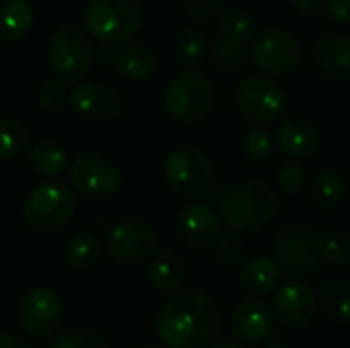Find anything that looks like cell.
I'll list each match as a JSON object with an SVG mask.
<instances>
[{"label":"cell","instance_id":"ffe728a7","mask_svg":"<svg viewBox=\"0 0 350 348\" xmlns=\"http://www.w3.org/2000/svg\"><path fill=\"white\" fill-rule=\"evenodd\" d=\"M146 279L156 291L172 293V291L180 289V285L187 279L185 260L174 250H158L148 263Z\"/></svg>","mask_w":350,"mask_h":348},{"label":"cell","instance_id":"44dd1931","mask_svg":"<svg viewBox=\"0 0 350 348\" xmlns=\"http://www.w3.org/2000/svg\"><path fill=\"white\" fill-rule=\"evenodd\" d=\"M113 68L127 80L144 82L154 76L158 68V57L152 47L144 43H129L111 55Z\"/></svg>","mask_w":350,"mask_h":348},{"label":"cell","instance_id":"7c38bea8","mask_svg":"<svg viewBox=\"0 0 350 348\" xmlns=\"http://www.w3.org/2000/svg\"><path fill=\"white\" fill-rule=\"evenodd\" d=\"M16 318L27 334L35 338H49L64 322V302L49 287L29 289L16 306Z\"/></svg>","mask_w":350,"mask_h":348},{"label":"cell","instance_id":"b9f144b4","mask_svg":"<svg viewBox=\"0 0 350 348\" xmlns=\"http://www.w3.org/2000/svg\"><path fill=\"white\" fill-rule=\"evenodd\" d=\"M207 348H246L244 345L236 343V340H221V343H215V345H209Z\"/></svg>","mask_w":350,"mask_h":348},{"label":"cell","instance_id":"8fae6325","mask_svg":"<svg viewBox=\"0 0 350 348\" xmlns=\"http://www.w3.org/2000/svg\"><path fill=\"white\" fill-rule=\"evenodd\" d=\"M240 115L250 123H273L283 117L287 109V96L283 88L267 76L244 78L234 92Z\"/></svg>","mask_w":350,"mask_h":348},{"label":"cell","instance_id":"30bf717a","mask_svg":"<svg viewBox=\"0 0 350 348\" xmlns=\"http://www.w3.org/2000/svg\"><path fill=\"white\" fill-rule=\"evenodd\" d=\"M273 260L289 275L316 273L322 258L318 252V232L308 226H287L273 238Z\"/></svg>","mask_w":350,"mask_h":348},{"label":"cell","instance_id":"ab89813d","mask_svg":"<svg viewBox=\"0 0 350 348\" xmlns=\"http://www.w3.org/2000/svg\"><path fill=\"white\" fill-rule=\"evenodd\" d=\"M291 2L295 4L297 10H301L306 14H316L328 6V0H291Z\"/></svg>","mask_w":350,"mask_h":348},{"label":"cell","instance_id":"4fadbf2b","mask_svg":"<svg viewBox=\"0 0 350 348\" xmlns=\"http://www.w3.org/2000/svg\"><path fill=\"white\" fill-rule=\"evenodd\" d=\"M250 57L262 72L289 74L301 64V45L285 29H267L254 37Z\"/></svg>","mask_w":350,"mask_h":348},{"label":"cell","instance_id":"8d00e7d4","mask_svg":"<svg viewBox=\"0 0 350 348\" xmlns=\"http://www.w3.org/2000/svg\"><path fill=\"white\" fill-rule=\"evenodd\" d=\"M226 0H183L187 16L195 23H209L219 14Z\"/></svg>","mask_w":350,"mask_h":348},{"label":"cell","instance_id":"6da1fadb","mask_svg":"<svg viewBox=\"0 0 350 348\" xmlns=\"http://www.w3.org/2000/svg\"><path fill=\"white\" fill-rule=\"evenodd\" d=\"M156 334L168 348L209 347L219 334L224 318L217 302L199 289L178 291L156 314Z\"/></svg>","mask_w":350,"mask_h":348},{"label":"cell","instance_id":"f546056e","mask_svg":"<svg viewBox=\"0 0 350 348\" xmlns=\"http://www.w3.org/2000/svg\"><path fill=\"white\" fill-rule=\"evenodd\" d=\"M318 252L322 263L330 267L350 265V234L345 230H324L318 234Z\"/></svg>","mask_w":350,"mask_h":348},{"label":"cell","instance_id":"e0dca14e","mask_svg":"<svg viewBox=\"0 0 350 348\" xmlns=\"http://www.w3.org/2000/svg\"><path fill=\"white\" fill-rule=\"evenodd\" d=\"M273 330V312L258 297L238 302L232 312V334L240 345H258Z\"/></svg>","mask_w":350,"mask_h":348},{"label":"cell","instance_id":"1f68e13d","mask_svg":"<svg viewBox=\"0 0 350 348\" xmlns=\"http://www.w3.org/2000/svg\"><path fill=\"white\" fill-rule=\"evenodd\" d=\"M242 152L246 156L248 162L252 164H267L273 160L275 156V142H273V135L258 127V129H252L246 133L244 137V144H242Z\"/></svg>","mask_w":350,"mask_h":348},{"label":"cell","instance_id":"9c48e42d","mask_svg":"<svg viewBox=\"0 0 350 348\" xmlns=\"http://www.w3.org/2000/svg\"><path fill=\"white\" fill-rule=\"evenodd\" d=\"M70 189L90 201H107L123 187L121 170L113 160L96 152H84L68 168Z\"/></svg>","mask_w":350,"mask_h":348},{"label":"cell","instance_id":"7402d4cb","mask_svg":"<svg viewBox=\"0 0 350 348\" xmlns=\"http://www.w3.org/2000/svg\"><path fill=\"white\" fill-rule=\"evenodd\" d=\"M240 285L252 297H262L275 291L281 281V269L271 256H252L242 263L238 273Z\"/></svg>","mask_w":350,"mask_h":348},{"label":"cell","instance_id":"836d02e7","mask_svg":"<svg viewBox=\"0 0 350 348\" xmlns=\"http://www.w3.org/2000/svg\"><path fill=\"white\" fill-rule=\"evenodd\" d=\"M49 348H111V345L94 330H68L55 336Z\"/></svg>","mask_w":350,"mask_h":348},{"label":"cell","instance_id":"d6986e66","mask_svg":"<svg viewBox=\"0 0 350 348\" xmlns=\"http://www.w3.org/2000/svg\"><path fill=\"white\" fill-rule=\"evenodd\" d=\"M316 64L328 80H350V35L324 33L316 41Z\"/></svg>","mask_w":350,"mask_h":348},{"label":"cell","instance_id":"f35d334b","mask_svg":"<svg viewBox=\"0 0 350 348\" xmlns=\"http://www.w3.org/2000/svg\"><path fill=\"white\" fill-rule=\"evenodd\" d=\"M326 10L334 21L350 25V0H328Z\"/></svg>","mask_w":350,"mask_h":348},{"label":"cell","instance_id":"7bdbcfd3","mask_svg":"<svg viewBox=\"0 0 350 348\" xmlns=\"http://www.w3.org/2000/svg\"><path fill=\"white\" fill-rule=\"evenodd\" d=\"M265 348H287V347H283V345H271V347H265Z\"/></svg>","mask_w":350,"mask_h":348},{"label":"cell","instance_id":"2e32d148","mask_svg":"<svg viewBox=\"0 0 350 348\" xmlns=\"http://www.w3.org/2000/svg\"><path fill=\"white\" fill-rule=\"evenodd\" d=\"M70 103L72 107L94 121H111L117 119L123 111V98L121 94L98 82H80L70 90Z\"/></svg>","mask_w":350,"mask_h":348},{"label":"cell","instance_id":"3957f363","mask_svg":"<svg viewBox=\"0 0 350 348\" xmlns=\"http://www.w3.org/2000/svg\"><path fill=\"white\" fill-rule=\"evenodd\" d=\"M146 23L139 0H92L84 14L86 33L100 45H117L133 37Z\"/></svg>","mask_w":350,"mask_h":348},{"label":"cell","instance_id":"ba28073f","mask_svg":"<svg viewBox=\"0 0 350 348\" xmlns=\"http://www.w3.org/2000/svg\"><path fill=\"white\" fill-rule=\"evenodd\" d=\"M158 236L142 217H121L105 232V250L121 267H137L156 254Z\"/></svg>","mask_w":350,"mask_h":348},{"label":"cell","instance_id":"4dcf8cb0","mask_svg":"<svg viewBox=\"0 0 350 348\" xmlns=\"http://www.w3.org/2000/svg\"><path fill=\"white\" fill-rule=\"evenodd\" d=\"M29 129L14 117L0 119V160H14L27 150Z\"/></svg>","mask_w":350,"mask_h":348},{"label":"cell","instance_id":"ee69618b","mask_svg":"<svg viewBox=\"0 0 350 348\" xmlns=\"http://www.w3.org/2000/svg\"><path fill=\"white\" fill-rule=\"evenodd\" d=\"M144 348H156V347H144ZM166 348H168V347H166Z\"/></svg>","mask_w":350,"mask_h":348},{"label":"cell","instance_id":"277c9868","mask_svg":"<svg viewBox=\"0 0 350 348\" xmlns=\"http://www.w3.org/2000/svg\"><path fill=\"white\" fill-rule=\"evenodd\" d=\"M76 211V195L74 191L57 180H45L39 183L25 199L23 203V224L31 232L37 234H51L66 226Z\"/></svg>","mask_w":350,"mask_h":348},{"label":"cell","instance_id":"9a60e30c","mask_svg":"<svg viewBox=\"0 0 350 348\" xmlns=\"http://www.w3.org/2000/svg\"><path fill=\"white\" fill-rule=\"evenodd\" d=\"M273 310L285 326L304 328L316 318L318 299L308 283L289 279L277 289L273 297Z\"/></svg>","mask_w":350,"mask_h":348},{"label":"cell","instance_id":"e575fe53","mask_svg":"<svg viewBox=\"0 0 350 348\" xmlns=\"http://www.w3.org/2000/svg\"><path fill=\"white\" fill-rule=\"evenodd\" d=\"M37 101L45 111H59L70 101L68 84L59 78H45L37 88Z\"/></svg>","mask_w":350,"mask_h":348},{"label":"cell","instance_id":"4316f807","mask_svg":"<svg viewBox=\"0 0 350 348\" xmlns=\"http://www.w3.org/2000/svg\"><path fill=\"white\" fill-rule=\"evenodd\" d=\"M33 27V8L27 0H0V41H18Z\"/></svg>","mask_w":350,"mask_h":348},{"label":"cell","instance_id":"d6a6232c","mask_svg":"<svg viewBox=\"0 0 350 348\" xmlns=\"http://www.w3.org/2000/svg\"><path fill=\"white\" fill-rule=\"evenodd\" d=\"M242 256H244V242H242L240 234L226 232V234L217 236V240L213 242V258L217 265L234 267L242 260Z\"/></svg>","mask_w":350,"mask_h":348},{"label":"cell","instance_id":"d590c367","mask_svg":"<svg viewBox=\"0 0 350 348\" xmlns=\"http://www.w3.org/2000/svg\"><path fill=\"white\" fill-rule=\"evenodd\" d=\"M306 168L297 162H287L277 172V185L285 195H297L306 185Z\"/></svg>","mask_w":350,"mask_h":348},{"label":"cell","instance_id":"83f0119b","mask_svg":"<svg viewBox=\"0 0 350 348\" xmlns=\"http://www.w3.org/2000/svg\"><path fill=\"white\" fill-rule=\"evenodd\" d=\"M207 55V39L197 27H185L174 41V59L180 68L193 70Z\"/></svg>","mask_w":350,"mask_h":348},{"label":"cell","instance_id":"60d3db41","mask_svg":"<svg viewBox=\"0 0 350 348\" xmlns=\"http://www.w3.org/2000/svg\"><path fill=\"white\" fill-rule=\"evenodd\" d=\"M0 348H33L27 340H23L16 334L10 332H0Z\"/></svg>","mask_w":350,"mask_h":348},{"label":"cell","instance_id":"484cf974","mask_svg":"<svg viewBox=\"0 0 350 348\" xmlns=\"http://www.w3.org/2000/svg\"><path fill=\"white\" fill-rule=\"evenodd\" d=\"M320 312L340 324H350V283L345 279H328L316 293Z\"/></svg>","mask_w":350,"mask_h":348},{"label":"cell","instance_id":"5b68a950","mask_svg":"<svg viewBox=\"0 0 350 348\" xmlns=\"http://www.w3.org/2000/svg\"><path fill=\"white\" fill-rule=\"evenodd\" d=\"M213 103L215 90L211 80L195 70H185L176 74L164 92V109L172 119L185 125H195L207 119Z\"/></svg>","mask_w":350,"mask_h":348},{"label":"cell","instance_id":"cb8c5ba5","mask_svg":"<svg viewBox=\"0 0 350 348\" xmlns=\"http://www.w3.org/2000/svg\"><path fill=\"white\" fill-rule=\"evenodd\" d=\"M347 197V180L336 168H322L310 183V201L318 211H334Z\"/></svg>","mask_w":350,"mask_h":348},{"label":"cell","instance_id":"f1b7e54d","mask_svg":"<svg viewBox=\"0 0 350 348\" xmlns=\"http://www.w3.org/2000/svg\"><path fill=\"white\" fill-rule=\"evenodd\" d=\"M219 31H221V37L232 41V43H238V45H244L248 43L252 37H254V31H256V23L252 18V14L240 6H232V8H226L221 14H219Z\"/></svg>","mask_w":350,"mask_h":348},{"label":"cell","instance_id":"d4e9b609","mask_svg":"<svg viewBox=\"0 0 350 348\" xmlns=\"http://www.w3.org/2000/svg\"><path fill=\"white\" fill-rule=\"evenodd\" d=\"M100 240L94 232L90 230H82L72 234L64 248H62V258L66 263V267L74 269V271H86L92 269L98 258H100Z\"/></svg>","mask_w":350,"mask_h":348},{"label":"cell","instance_id":"74e56055","mask_svg":"<svg viewBox=\"0 0 350 348\" xmlns=\"http://www.w3.org/2000/svg\"><path fill=\"white\" fill-rule=\"evenodd\" d=\"M215 57L221 62V64H240L244 59V49L242 45L238 43H232L224 37L215 39Z\"/></svg>","mask_w":350,"mask_h":348},{"label":"cell","instance_id":"8992f818","mask_svg":"<svg viewBox=\"0 0 350 348\" xmlns=\"http://www.w3.org/2000/svg\"><path fill=\"white\" fill-rule=\"evenodd\" d=\"M164 178L174 195L187 201H197L213 183V164L201 148L180 146L166 156Z\"/></svg>","mask_w":350,"mask_h":348},{"label":"cell","instance_id":"7a4b0ae2","mask_svg":"<svg viewBox=\"0 0 350 348\" xmlns=\"http://www.w3.org/2000/svg\"><path fill=\"white\" fill-rule=\"evenodd\" d=\"M277 191L265 180H244L228 189L219 201L217 217L228 232L254 234L267 228L279 213Z\"/></svg>","mask_w":350,"mask_h":348},{"label":"cell","instance_id":"ac0fdd59","mask_svg":"<svg viewBox=\"0 0 350 348\" xmlns=\"http://www.w3.org/2000/svg\"><path fill=\"white\" fill-rule=\"evenodd\" d=\"M279 148L293 158H314L322 148L320 127L308 117H287L277 131Z\"/></svg>","mask_w":350,"mask_h":348},{"label":"cell","instance_id":"603a6c76","mask_svg":"<svg viewBox=\"0 0 350 348\" xmlns=\"http://www.w3.org/2000/svg\"><path fill=\"white\" fill-rule=\"evenodd\" d=\"M29 164L37 174L55 178L70 168L68 150L55 137H39L29 148Z\"/></svg>","mask_w":350,"mask_h":348},{"label":"cell","instance_id":"5bb4252c","mask_svg":"<svg viewBox=\"0 0 350 348\" xmlns=\"http://www.w3.org/2000/svg\"><path fill=\"white\" fill-rule=\"evenodd\" d=\"M172 232L183 246L193 250H203L217 240L219 217L211 207L195 203L178 211L172 224Z\"/></svg>","mask_w":350,"mask_h":348},{"label":"cell","instance_id":"52a82bcc","mask_svg":"<svg viewBox=\"0 0 350 348\" xmlns=\"http://www.w3.org/2000/svg\"><path fill=\"white\" fill-rule=\"evenodd\" d=\"M47 62L55 78L64 82L82 80L94 62V47L86 31L76 25H64L53 31L47 45Z\"/></svg>","mask_w":350,"mask_h":348}]
</instances>
